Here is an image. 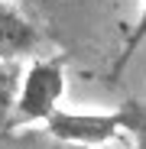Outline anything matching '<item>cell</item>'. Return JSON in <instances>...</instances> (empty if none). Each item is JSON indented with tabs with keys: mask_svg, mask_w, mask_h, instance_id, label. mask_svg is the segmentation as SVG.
<instances>
[{
	"mask_svg": "<svg viewBox=\"0 0 146 149\" xmlns=\"http://www.w3.org/2000/svg\"><path fill=\"white\" fill-rule=\"evenodd\" d=\"M65 94V65L62 58H42L36 62L26 78L20 81V94L10 113V127L20 123H33V120H49L59 110V101Z\"/></svg>",
	"mask_w": 146,
	"mask_h": 149,
	"instance_id": "cell-1",
	"label": "cell"
},
{
	"mask_svg": "<svg viewBox=\"0 0 146 149\" xmlns=\"http://www.w3.org/2000/svg\"><path fill=\"white\" fill-rule=\"evenodd\" d=\"M20 94V71L13 62H0V130L10 127V113Z\"/></svg>",
	"mask_w": 146,
	"mask_h": 149,
	"instance_id": "cell-4",
	"label": "cell"
},
{
	"mask_svg": "<svg viewBox=\"0 0 146 149\" xmlns=\"http://www.w3.org/2000/svg\"><path fill=\"white\" fill-rule=\"evenodd\" d=\"M45 130L52 133L55 139L65 143H78L85 149L114 139L120 130H124V113H68V110H55L52 117L45 120Z\"/></svg>",
	"mask_w": 146,
	"mask_h": 149,
	"instance_id": "cell-2",
	"label": "cell"
},
{
	"mask_svg": "<svg viewBox=\"0 0 146 149\" xmlns=\"http://www.w3.org/2000/svg\"><path fill=\"white\" fill-rule=\"evenodd\" d=\"M120 113H124V130L133 133V149H146V101H127Z\"/></svg>",
	"mask_w": 146,
	"mask_h": 149,
	"instance_id": "cell-5",
	"label": "cell"
},
{
	"mask_svg": "<svg viewBox=\"0 0 146 149\" xmlns=\"http://www.w3.org/2000/svg\"><path fill=\"white\" fill-rule=\"evenodd\" d=\"M146 42V0H143V13H140V19H136V26H133V33H130V39H127V49H124V55H120V65H124L127 58H133V52Z\"/></svg>",
	"mask_w": 146,
	"mask_h": 149,
	"instance_id": "cell-6",
	"label": "cell"
},
{
	"mask_svg": "<svg viewBox=\"0 0 146 149\" xmlns=\"http://www.w3.org/2000/svg\"><path fill=\"white\" fill-rule=\"evenodd\" d=\"M39 45L36 26L16 7L0 0V62H16Z\"/></svg>",
	"mask_w": 146,
	"mask_h": 149,
	"instance_id": "cell-3",
	"label": "cell"
}]
</instances>
